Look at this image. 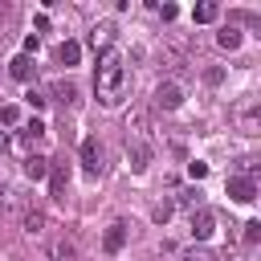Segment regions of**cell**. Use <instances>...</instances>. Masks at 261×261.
I'll return each instance as SVG.
<instances>
[{
    "mask_svg": "<svg viewBox=\"0 0 261 261\" xmlns=\"http://www.w3.org/2000/svg\"><path fill=\"white\" fill-rule=\"evenodd\" d=\"M94 90H98V102H102V106H118V102H122V90H126V65H122V53H118L114 45L102 49V57H98Z\"/></svg>",
    "mask_w": 261,
    "mask_h": 261,
    "instance_id": "1",
    "label": "cell"
},
{
    "mask_svg": "<svg viewBox=\"0 0 261 261\" xmlns=\"http://www.w3.org/2000/svg\"><path fill=\"white\" fill-rule=\"evenodd\" d=\"M155 106L159 110H179L184 106V86L179 82H159L155 86Z\"/></svg>",
    "mask_w": 261,
    "mask_h": 261,
    "instance_id": "2",
    "label": "cell"
},
{
    "mask_svg": "<svg viewBox=\"0 0 261 261\" xmlns=\"http://www.w3.org/2000/svg\"><path fill=\"white\" fill-rule=\"evenodd\" d=\"M65 188H69V163L65 159H49V192H53V200H65Z\"/></svg>",
    "mask_w": 261,
    "mask_h": 261,
    "instance_id": "3",
    "label": "cell"
},
{
    "mask_svg": "<svg viewBox=\"0 0 261 261\" xmlns=\"http://www.w3.org/2000/svg\"><path fill=\"white\" fill-rule=\"evenodd\" d=\"M188 232H192L196 241H208V237L216 232V216H212L208 208H196V212H192V220H188Z\"/></svg>",
    "mask_w": 261,
    "mask_h": 261,
    "instance_id": "4",
    "label": "cell"
},
{
    "mask_svg": "<svg viewBox=\"0 0 261 261\" xmlns=\"http://www.w3.org/2000/svg\"><path fill=\"white\" fill-rule=\"evenodd\" d=\"M228 196H232L237 204H253V200H257V184H253L249 175H232V179H228Z\"/></svg>",
    "mask_w": 261,
    "mask_h": 261,
    "instance_id": "5",
    "label": "cell"
},
{
    "mask_svg": "<svg viewBox=\"0 0 261 261\" xmlns=\"http://www.w3.org/2000/svg\"><path fill=\"white\" fill-rule=\"evenodd\" d=\"M126 159H130V171H147L151 163V147L143 139H126Z\"/></svg>",
    "mask_w": 261,
    "mask_h": 261,
    "instance_id": "6",
    "label": "cell"
},
{
    "mask_svg": "<svg viewBox=\"0 0 261 261\" xmlns=\"http://www.w3.org/2000/svg\"><path fill=\"white\" fill-rule=\"evenodd\" d=\"M82 167H86L90 175H98V167H102V147H98V139H82Z\"/></svg>",
    "mask_w": 261,
    "mask_h": 261,
    "instance_id": "7",
    "label": "cell"
},
{
    "mask_svg": "<svg viewBox=\"0 0 261 261\" xmlns=\"http://www.w3.org/2000/svg\"><path fill=\"white\" fill-rule=\"evenodd\" d=\"M45 253H49V261H77V249H73V241H65V237H53Z\"/></svg>",
    "mask_w": 261,
    "mask_h": 261,
    "instance_id": "8",
    "label": "cell"
},
{
    "mask_svg": "<svg viewBox=\"0 0 261 261\" xmlns=\"http://www.w3.org/2000/svg\"><path fill=\"white\" fill-rule=\"evenodd\" d=\"M33 69H37V65H33V57H24V53H16V57L8 61V73H12L16 82H33Z\"/></svg>",
    "mask_w": 261,
    "mask_h": 261,
    "instance_id": "9",
    "label": "cell"
},
{
    "mask_svg": "<svg viewBox=\"0 0 261 261\" xmlns=\"http://www.w3.org/2000/svg\"><path fill=\"white\" fill-rule=\"evenodd\" d=\"M122 245H126V224L118 220V224H110V228H106V237H102V249H106V253H118Z\"/></svg>",
    "mask_w": 261,
    "mask_h": 261,
    "instance_id": "10",
    "label": "cell"
},
{
    "mask_svg": "<svg viewBox=\"0 0 261 261\" xmlns=\"http://www.w3.org/2000/svg\"><path fill=\"white\" fill-rule=\"evenodd\" d=\"M49 94H53V102H61V106H73V102H77V86H73V82H53Z\"/></svg>",
    "mask_w": 261,
    "mask_h": 261,
    "instance_id": "11",
    "label": "cell"
},
{
    "mask_svg": "<svg viewBox=\"0 0 261 261\" xmlns=\"http://www.w3.org/2000/svg\"><path fill=\"white\" fill-rule=\"evenodd\" d=\"M216 16H220V4H212V0H204V4L192 8V20H196V24H212Z\"/></svg>",
    "mask_w": 261,
    "mask_h": 261,
    "instance_id": "12",
    "label": "cell"
},
{
    "mask_svg": "<svg viewBox=\"0 0 261 261\" xmlns=\"http://www.w3.org/2000/svg\"><path fill=\"white\" fill-rule=\"evenodd\" d=\"M24 175H29V179H45V175H49V159H45V155H29V159H24Z\"/></svg>",
    "mask_w": 261,
    "mask_h": 261,
    "instance_id": "13",
    "label": "cell"
},
{
    "mask_svg": "<svg viewBox=\"0 0 261 261\" xmlns=\"http://www.w3.org/2000/svg\"><path fill=\"white\" fill-rule=\"evenodd\" d=\"M20 224H24V232H41L45 228V212L41 208H24L20 212Z\"/></svg>",
    "mask_w": 261,
    "mask_h": 261,
    "instance_id": "14",
    "label": "cell"
},
{
    "mask_svg": "<svg viewBox=\"0 0 261 261\" xmlns=\"http://www.w3.org/2000/svg\"><path fill=\"white\" fill-rule=\"evenodd\" d=\"M77 57H82V45H77V41L57 45V61H61V65H77Z\"/></svg>",
    "mask_w": 261,
    "mask_h": 261,
    "instance_id": "15",
    "label": "cell"
},
{
    "mask_svg": "<svg viewBox=\"0 0 261 261\" xmlns=\"http://www.w3.org/2000/svg\"><path fill=\"white\" fill-rule=\"evenodd\" d=\"M110 33H114L110 24H98V29H90V45H94V49H110Z\"/></svg>",
    "mask_w": 261,
    "mask_h": 261,
    "instance_id": "16",
    "label": "cell"
},
{
    "mask_svg": "<svg viewBox=\"0 0 261 261\" xmlns=\"http://www.w3.org/2000/svg\"><path fill=\"white\" fill-rule=\"evenodd\" d=\"M216 45L232 53V49H241V33H237V29H220V33H216Z\"/></svg>",
    "mask_w": 261,
    "mask_h": 261,
    "instance_id": "17",
    "label": "cell"
},
{
    "mask_svg": "<svg viewBox=\"0 0 261 261\" xmlns=\"http://www.w3.org/2000/svg\"><path fill=\"white\" fill-rule=\"evenodd\" d=\"M175 204H179V208H188V212H196V208H204V204H200V192H196V188H184V192L175 196Z\"/></svg>",
    "mask_w": 261,
    "mask_h": 261,
    "instance_id": "18",
    "label": "cell"
},
{
    "mask_svg": "<svg viewBox=\"0 0 261 261\" xmlns=\"http://www.w3.org/2000/svg\"><path fill=\"white\" fill-rule=\"evenodd\" d=\"M41 135H45V122H41V118H29L24 130H20V143H33V139H41Z\"/></svg>",
    "mask_w": 261,
    "mask_h": 261,
    "instance_id": "19",
    "label": "cell"
},
{
    "mask_svg": "<svg viewBox=\"0 0 261 261\" xmlns=\"http://www.w3.org/2000/svg\"><path fill=\"white\" fill-rule=\"evenodd\" d=\"M0 122H4V126H16V122H20V110H16V106H0Z\"/></svg>",
    "mask_w": 261,
    "mask_h": 261,
    "instance_id": "20",
    "label": "cell"
},
{
    "mask_svg": "<svg viewBox=\"0 0 261 261\" xmlns=\"http://www.w3.org/2000/svg\"><path fill=\"white\" fill-rule=\"evenodd\" d=\"M261 241V220H249L245 224V245H257Z\"/></svg>",
    "mask_w": 261,
    "mask_h": 261,
    "instance_id": "21",
    "label": "cell"
},
{
    "mask_svg": "<svg viewBox=\"0 0 261 261\" xmlns=\"http://www.w3.org/2000/svg\"><path fill=\"white\" fill-rule=\"evenodd\" d=\"M241 122H245V130H253V126H257V102H249V106H245Z\"/></svg>",
    "mask_w": 261,
    "mask_h": 261,
    "instance_id": "22",
    "label": "cell"
},
{
    "mask_svg": "<svg viewBox=\"0 0 261 261\" xmlns=\"http://www.w3.org/2000/svg\"><path fill=\"white\" fill-rule=\"evenodd\" d=\"M24 102H29V106H33V110H41V106H45V102H49V98H45V94H41V90H29V94H24Z\"/></svg>",
    "mask_w": 261,
    "mask_h": 261,
    "instance_id": "23",
    "label": "cell"
},
{
    "mask_svg": "<svg viewBox=\"0 0 261 261\" xmlns=\"http://www.w3.org/2000/svg\"><path fill=\"white\" fill-rule=\"evenodd\" d=\"M151 216H155L159 224H167V220H171V204H155V208H151Z\"/></svg>",
    "mask_w": 261,
    "mask_h": 261,
    "instance_id": "24",
    "label": "cell"
},
{
    "mask_svg": "<svg viewBox=\"0 0 261 261\" xmlns=\"http://www.w3.org/2000/svg\"><path fill=\"white\" fill-rule=\"evenodd\" d=\"M204 82H208V86H220V82H224V69H216V65L204 69Z\"/></svg>",
    "mask_w": 261,
    "mask_h": 261,
    "instance_id": "25",
    "label": "cell"
},
{
    "mask_svg": "<svg viewBox=\"0 0 261 261\" xmlns=\"http://www.w3.org/2000/svg\"><path fill=\"white\" fill-rule=\"evenodd\" d=\"M188 175H192V179H204V175H208V163H200V159L188 163Z\"/></svg>",
    "mask_w": 261,
    "mask_h": 261,
    "instance_id": "26",
    "label": "cell"
},
{
    "mask_svg": "<svg viewBox=\"0 0 261 261\" xmlns=\"http://www.w3.org/2000/svg\"><path fill=\"white\" fill-rule=\"evenodd\" d=\"M184 261H216V257H212V253H204V249H196V253H188Z\"/></svg>",
    "mask_w": 261,
    "mask_h": 261,
    "instance_id": "27",
    "label": "cell"
},
{
    "mask_svg": "<svg viewBox=\"0 0 261 261\" xmlns=\"http://www.w3.org/2000/svg\"><path fill=\"white\" fill-rule=\"evenodd\" d=\"M175 12H179L175 4H163V8H159V16H163V20H175Z\"/></svg>",
    "mask_w": 261,
    "mask_h": 261,
    "instance_id": "28",
    "label": "cell"
},
{
    "mask_svg": "<svg viewBox=\"0 0 261 261\" xmlns=\"http://www.w3.org/2000/svg\"><path fill=\"white\" fill-rule=\"evenodd\" d=\"M4 147H8V139H4V130H0V151H4Z\"/></svg>",
    "mask_w": 261,
    "mask_h": 261,
    "instance_id": "29",
    "label": "cell"
},
{
    "mask_svg": "<svg viewBox=\"0 0 261 261\" xmlns=\"http://www.w3.org/2000/svg\"><path fill=\"white\" fill-rule=\"evenodd\" d=\"M0 196H4V188H0Z\"/></svg>",
    "mask_w": 261,
    "mask_h": 261,
    "instance_id": "30",
    "label": "cell"
}]
</instances>
